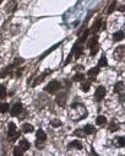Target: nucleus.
Segmentation results:
<instances>
[{
  "instance_id": "obj_27",
  "label": "nucleus",
  "mask_w": 125,
  "mask_h": 156,
  "mask_svg": "<svg viewBox=\"0 0 125 156\" xmlns=\"http://www.w3.org/2000/svg\"><path fill=\"white\" fill-rule=\"evenodd\" d=\"M9 110V105L8 103H0V112L1 113H6Z\"/></svg>"
},
{
  "instance_id": "obj_9",
  "label": "nucleus",
  "mask_w": 125,
  "mask_h": 156,
  "mask_svg": "<svg viewBox=\"0 0 125 156\" xmlns=\"http://www.w3.org/2000/svg\"><path fill=\"white\" fill-rule=\"evenodd\" d=\"M16 8H17V3L15 1V0H11V1L5 6V12L6 14H12L16 10Z\"/></svg>"
},
{
  "instance_id": "obj_31",
  "label": "nucleus",
  "mask_w": 125,
  "mask_h": 156,
  "mask_svg": "<svg viewBox=\"0 0 125 156\" xmlns=\"http://www.w3.org/2000/svg\"><path fill=\"white\" fill-rule=\"evenodd\" d=\"M74 135H76V137H85V132H83V129H79V130H75L74 132Z\"/></svg>"
},
{
  "instance_id": "obj_15",
  "label": "nucleus",
  "mask_w": 125,
  "mask_h": 156,
  "mask_svg": "<svg viewBox=\"0 0 125 156\" xmlns=\"http://www.w3.org/2000/svg\"><path fill=\"white\" fill-rule=\"evenodd\" d=\"M99 68L97 66V68H93V69H91V70H88V73H87V75H88V78H92V79H94L96 78V75L98 74V70Z\"/></svg>"
},
{
  "instance_id": "obj_24",
  "label": "nucleus",
  "mask_w": 125,
  "mask_h": 156,
  "mask_svg": "<svg viewBox=\"0 0 125 156\" xmlns=\"http://www.w3.org/2000/svg\"><path fill=\"white\" fill-rule=\"evenodd\" d=\"M115 6H116V1H112V4L109 5V8L107 9V14L108 15H110L113 11H114V9H115Z\"/></svg>"
},
{
  "instance_id": "obj_29",
  "label": "nucleus",
  "mask_w": 125,
  "mask_h": 156,
  "mask_svg": "<svg viewBox=\"0 0 125 156\" xmlns=\"http://www.w3.org/2000/svg\"><path fill=\"white\" fill-rule=\"evenodd\" d=\"M116 140H115V143H116V145H119V146H124L125 145V140H124V138L123 137H120V138H115Z\"/></svg>"
},
{
  "instance_id": "obj_12",
  "label": "nucleus",
  "mask_w": 125,
  "mask_h": 156,
  "mask_svg": "<svg viewBox=\"0 0 125 156\" xmlns=\"http://www.w3.org/2000/svg\"><path fill=\"white\" fill-rule=\"evenodd\" d=\"M69 149H77V150H80V149H82V144L80 143L79 140H74V141H71L70 144H69Z\"/></svg>"
},
{
  "instance_id": "obj_25",
  "label": "nucleus",
  "mask_w": 125,
  "mask_h": 156,
  "mask_svg": "<svg viewBox=\"0 0 125 156\" xmlns=\"http://www.w3.org/2000/svg\"><path fill=\"white\" fill-rule=\"evenodd\" d=\"M83 79H85V75H83L82 73H77V74H76V75L72 78L74 81H82Z\"/></svg>"
},
{
  "instance_id": "obj_23",
  "label": "nucleus",
  "mask_w": 125,
  "mask_h": 156,
  "mask_svg": "<svg viewBox=\"0 0 125 156\" xmlns=\"http://www.w3.org/2000/svg\"><path fill=\"white\" fill-rule=\"evenodd\" d=\"M48 73H49V71H47V73H44V74H42L40 76H38V78H37V80L34 81V84H33V85L36 86V85H38L39 83H42V81H43V79H44V78L47 76V74H48Z\"/></svg>"
},
{
  "instance_id": "obj_21",
  "label": "nucleus",
  "mask_w": 125,
  "mask_h": 156,
  "mask_svg": "<svg viewBox=\"0 0 125 156\" xmlns=\"http://www.w3.org/2000/svg\"><path fill=\"white\" fill-rule=\"evenodd\" d=\"M96 122H97V124H98V125H104L107 123V119H106L104 116H98L97 119H96Z\"/></svg>"
},
{
  "instance_id": "obj_1",
  "label": "nucleus",
  "mask_w": 125,
  "mask_h": 156,
  "mask_svg": "<svg viewBox=\"0 0 125 156\" xmlns=\"http://www.w3.org/2000/svg\"><path fill=\"white\" fill-rule=\"evenodd\" d=\"M87 116V111L83 105L81 103H72L71 108L69 111V117L72 120H81L82 118H85Z\"/></svg>"
},
{
  "instance_id": "obj_13",
  "label": "nucleus",
  "mask_w": 125,
  "mask_h": 156,
  "mask_svg": "<svg viewBox=\"0 0 125 156\" xmlns=\"http://www.w3.org/2000/svg\"><path fill=\"white\" fill-rule=\"evenodd\" d=\"M21 149H22L23 151L26 150H28L30 149V143H28V140H26V139H22V140H20V145H18Z\"/></svg>"
},
{
  "instance_id": "obj_22",
  "label": "nucleus",
  "mask_w": 125,
  "mask_h": 156,
  "mask_svg": "<svg viewBox=\"0 0 125 156\" xmlns=\"http://www.w3.org/2000/svg\"><path fill=\"white\" fill-rule=\"evenodd\" d=\"M74 52H75V59H79L82 54V47H79V49H76V46L74 47Z\"/></svg>"
},
{
  "instance_id": "obj_3",
  "label": "nucleus",
  "mask_w": 125,
  "mask_h": 156,
  "mask_svg": "<svg viewBox=\"0 0 125 156\" xmlns=\"http://www.w3.org/2000/svg\"><path fill=\"white\" fill-rule=\"evenodd\" d=\"M58 90H60V84H59V81H57V80L50 81V83L45 86V91L49 92V93H55Z\"/></svg>"
},
{
  "instance_id": "obj_5",
  "label": "nucleus",
  "mask_w": 125,
  "mask_h": 156,
  "mask_svg": "<svg viewBox=\"0 0 125 156\" xmlns=\"http://www.w3.org/2000/svg\"><path fill=\"white\" fill-rule=\"evenodd\" d=\"M37 138H38V140L36 141V146L37 147H43V144H44V141H45V139H47V135H45V133L43 132V130H38L37 132Z\"/></svg>"
},
{
  "instance_id": "obj_14",
  "label": "nucleus",
  "mask_w": 125,
  "mask_h": 156,
  "mask_svg": "<svg viewBox=\"0 0 125 156\" xmlns=\"http://www.w3.org/2000/svg\"><path fill=\"white\" fill-rule=\"evenodd\" d=\"M33 130H34V128H33L32 124L26 123V124L22 125V132H23V133H32Z\"/></svg>"
},
{
  "instance_id": "obj_17",
  "label": "nucleus",
  "mask_w": 125,
  "mask_h": 156,
  "mask_svg": "<svg viewBox=\"0 0 125 156\" xmlns=\"http://www.w3.org/2000/svg\"><path fill=\"white\" fill-rule=\"evenodd\" d=\"M123 90H124V83L123 81H119L118 84H115V86H114L115 92H123Z\"/></svg>"
},
{
  "instance_id": "obj_2",
  "label": "nucleus",
  "mask_w": 125,
  "mask_h": 156,
  "mask_svg": "<svg viewBox=\"0 0 125 156\" xmlns=\"http://www.w3.org/2000/svg\"><path fill=\"white\" fill-rule=\"evenodd\" d=\"M8 138H9V141L13 143L16 141L18 138H20V133L16 130V125L13 123H10L9 124V133H8Z\"/></svg>"
},
{
  "instance_id": "obj_19",
  "label": "nucleus",
  "mask_w": 125,
  "mask_h": 156,
  "mask_svg": "<svg viewBox=\"0 0 125 156\" xmlns=\"http://www.w3.org/2000/svg\"><path fill=\"white\" fill-rule=\"evenodd\" d=\"M89 87H91V83H88V81H82V84H81V90H82L83 92H87Z\"/></svg>"
},
{
  "instance_id": "obj_8",
  "label": "nucleus",
  "mask_w": 125,
  "mask_h": 156,
  "mask_svg": "<svg viewBox=\"0 0 125 156\" xmlns=\"http://www.w3.org/2000/svg\"><path fill=\"white\" fill-rule=\"evenodd\" d=\"M124 46H120V47H118V48L114 51V58L116 60H119V62H123L124 60Z\"/></svg>"
},
{
  "instance_id": "obj_34",
  "label": "nucleus",
  "mask_w": 125,
  "mask_h": 156,
  "mask_svg": "<svg viewBox=\"0 0 125 156\" xmlns=\"http://www.w3.org/2000/svg\"><path fill=\"white\" fill-rule=\"evenodd\" d=\"M1 1H3V0H0V3H1Z\"/></svg>"
},
{
  "instance_id": "obj_18",
  "label": "nucleus",
  "mask_w": 125,
  "mask_h": 156,
  "mask_svg": "<svg viewBox=\"0 0 125 156\" xmlns=\"http://www.w3.org/2000/svg\"><path fill=\"white\" fill-rule=\"evenodd\" d=\"M8 96V92H6V87L4 85H0V100H4Z\"/></svg>"
},
{
  "instance_id": "obj_7",
  "label": "nucleus",
  "mask_w": 125,
  "mask_h": 156,
  "mask_svg": "<svg viewBox=\"0 0 125 156\" xmlns=\"http://www.w3.org/2000/svg\"><path fill=\"white\" fill-rule=\"evenodd\" d=\"M106 96V89H104L103 86H98L97 87V90L94 92V98L96 101H102Z\"/></svg>"
},
{
  "instance_id": "obj_33",
  "label": "nucleus",
  "mask_w": 125,
  "mask_h": 156,
  "mask_svg": "<svg viewBox=\"0 0 125 156\" xmlns=\"http://www.w3.org/2000/svg\"><path fill=\"white\" fill-rule=\"evenodd\" d=\"M50 124H52V127H60L61 125V122L59 119H55V120H52L50 122Z\"/></svg>"
},
{
  "instance_id": "obj_16",
  "label": "nucleus",
  "mask_w": 125,
  "mask_h": 156,
  "mask_svg": "<svg viewBox=\"0 0 125 156\" xmlns=\"http://www.w3.org/2000/svg\"><path fill=\"white\" fill-rule=\"evenodd\" d=\"M124 38V32L123 31H119V32H116L113 35V39L115 41V42H118V41H121Z\"/></svg>"
},
{
  "instance_id": "obj_4",
  "label": "nucleus",
  "mask_w": 125,
  "mask_h": 156,
  "mask_svg": "<svg viewBox=\"0 0 125 156\" xmlns=\"http://www.w3.org/2000/svg\"><path fill=\"white\" fill-rule=\"evenodd\" d=\"M87 46L89 47V49H91V56H94V54L98 52V49H99L98 41H97V37H96V36H94L93 38L89 39V42L87 43Z\"/></svg>"
},
{
  "instance_id": "obj_20",
  "label": "nucleus",
  "mask_w": 125,
  "mask_h": 156,
  "mask_svg": "<svg viewBox=\"0 0 125 156\" xmlns=\"http://www.w3.org/2000/svg\"><path fill=\"white\" fill-rule=\"evenodd\" d=\"M83 132H85V134L87 135V134H92V133H94V127L93 125H85V128H83Z\"/></svg>"
},
{
  "instance_id": "obj_6",
  "label": "nucleus",
  "mask_w": 125,
  "mask_h": 156,
  "mask_svg": "<svg viewBox=\"0 0 125 156\" xmlns=\"http://www.w3.org/2000/svg\"><path fill=\"white\" fill-rule=\"evenodd\" d=\"M23 111V106L21 105V103H15L12 107H11V110H10V114L12 117H16V116H20L21 112Z\"/></svg>"
},
{
  "instance_id": "obj_26",
  "label": "nucleus",
  "mask_w": 125,
  "mask_h": 156,
  "mask_svg": "<svg viewBox=\"0 0 125 156\" xmlns=\"http://www.w3.org/2000/svg\"><path fill=\"white\" fill-rule=\"evenodd\" d=\"M13 155L15 156H21V155H23V150L21 149L20 146H16L15 149H13Z\"/></svg>"
},
{
  "instance_id": "obj_28",
  "label": "nucleus",
  "mask_w": 125,
  "mask_h": 156,
  "mask_svg": "<svg viewBox=\"0 0 125 156\" xmlns=\"http://www.w3.org/2000/svg\"><path fill=\"white\" fill-rule=\"evenodd\" d=\"M108 65V63H107V59H106V57H102L101 58V60H99V63H98V68H101V66H107Z\"/></svg>"
},
{
  "instance_id": "obj_11",
  "label": "nucleus",
  "mask_w": 125,
  "mask_h": 156,
  "mask_svg": "<svg viewBox=\"0 0 125 156\" xmlns=\"http://www.w3.org/2000/svg\"><path fill=\"white\" fill-rule=\"evenodd\" d=\"M101 24H102V20L98 19V20H96V22L93 24V26L91 27V32L92 33H97L99 30H101Z\"/></svg>"
},
{
  "instance_id": "obj_32",
  "label": "nucleus",
  "mask_w": 125,
  "mask_h": 156,
  "mask_svg": "<svg viewBox=\"0 0 125 156\" xmlns=\"http://www.w3.org/2000/svg\"><path fill=\"white\" fill-rule=\"evenodd\" d=\"M87 36H88V30H86L85 31V33H83V35L81 36V39H80V43H83L86 41V38H87Z\"/></svg>"
},
{
  "instance_id": "obj_30",
  "label": "nucleus",
  "mask_w": 125,
  "mask_h": 156,
  "mask_svg": "<svg viewBox=\"0 0 125 156\" xmlns=\"http://www.w3.org/2000/svg\"><path fill=\"white\" fill-rule=\"evenodd\" d=\"M109 129H110V132H115V130L119 129V127L115 124V122H112V123L109 124Z\"/></svg>"
},
{
  "instance_id": "obj_10",
  "label": "nucleus",
  "mask_w": 125,
  "mask_h": 156,
  "mask_svg": "<svg viewBox=\"0 0 125 156\" xmlns=\"http://www.w3.org/2000/svg\"><path fill=\"white\" fill-rule=\"evenodd\" d=\"M57 102H58V105H60L61 107L65 106V103H66V92L59 93V96H58V98H57Z\"/></svg>"
}]
</instances>
